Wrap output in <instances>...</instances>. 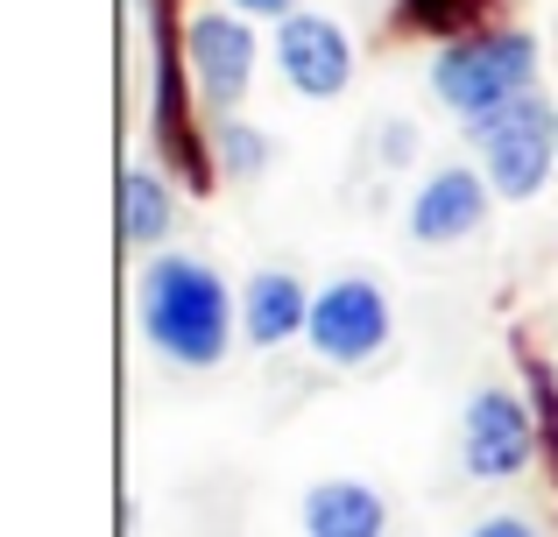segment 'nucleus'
<instances>
[{
  "instance_id": "obj_1",
  "label": "nucleus",
  "mask_w": 558,
  "mask_h": 537,
  "mask_svg": "<svg viewBox=\"0 0 558 537\" xmlns=\"http://www.w3.org/2000/svg\"><path fill=\"white\" fill-rule=\"evenodd\" d=\"M135 312H142L149 346L163 361H178V368H219V361H227L233 297H227V276L205 269L198 255H156V263L142 269Z\"/></svg>"
},
{
  "instance_id": "obj_2",
  "label": "nucleus",
  "mask_w": 558,
  "mask_h": 537,
  "mask_svg": "<svg viewBox=\"0 0 558 537\" xmlns=\"http://www.w3.org/2000/svg\"><path fill=\"white\" fill-rule=\"evenodd\" d=\"M537 85V42L523 28H488V36H452L432 57V99L452 121H488L495 107L523 99Z\"/></svg>"
},
{
  "instance_id": "obj_3",
  "label": "nucleus",
  "mask_w": 558,
  "mask_h": 537,
  "mask_svg": "<svg viewBox=\"0 0 558 537\" xmlns=\"http://www.w3.org/2000/svg\"><path fill=\"white\" fill-rule=\"evenodd\" d=\"M466 135H474L481 163H488L495 198L523 206V198L545 192V178L558 163V107H545L537 93H523V99H509V107H495L488 121H474Z\"/></svg>"
},
{
  "instance_id": "obj_4",
  "label": "nucleus",
  "mask_w": 558,
  "mask_h": 537,
  "mask_svg": "<svg viewBox=\"0 0 558 537\" xmlns=\"http://www.w3.org/2000/svg\"><path fill=\"white\" fill-rule=\"evenodd\" d=\"M389 332H396L389 297H381L368 276H340V283H326L312 297L304 340H312V354L332 361V368H361V361H375L381 346H389Z\"/></svg>"
},
{
  "instance_id": "obj_5",
  "label": "nucleus",
  "mask_w": 558,
  "mask_h": 537,
  "mask_svg": "<svg viewBox=\"0 0 558 537\" xmlns=\"http://www.w3.org/2000/svg\"><path fill=\"white\" fill-rule=\"evenodd\" d=\"M537 453V417L517 389H474L460 411V460L474 481H509Z\"/></svg>"
},
{
  "instance_id": "obj_6",
  "label": "nucleus",
  "mask_w": 558,
  "mask_h": 537,
  "mask_svg": "<svg viewBox=\"0 0 558 537\" xmlns=\"http://www.w3.org/2000/svg\"><path fill=\"white\" fill-rule=\"evenodd\" d=\"M184 64H191V78H198V99L213 107V121H227V113L247 99V78H255V28H247L241 14H227V8L191 14Z\"/></svg>"
},
{
  "instance_id": "obj_7",
  "label": "nucleus",
  "mask_w": 558,
  "mask_h": 537,
  "mask_svg": "<svg viewBox=\"0 0 558 537\" xmlns=\"http://www.w3.org/2000/svg\"><path fill=\"white\" fill-rule=\"evenodd\" d=\"M276 71H283L290 93L304 99H340L354 85V42L332 14H283L276 22Z\"/></svg>"
},
{
  "instance_id": "obj_8",
  "label": "nucleus",
  "mask_w": 558,
  "mask_h": 537,
  "mask_svg": "<svg viewBox=\"0 0 558 537\" xmlns=\"http://www.w3.org/2000/svg\"><path fill=\"white\" fill-rule=\"evenodd\" d=\"M488 198H495V184L481 178V170L446 163V170H432V178L417 184L403 227H410V241H417V248H452V241L481 234V220H488Z\"/></svg>"
},
{
  "instance_id": "obj_9",
  "label": "nucleus",
  "mask_w": 558,
  "mask_h": 537,
  "mask_svg": "<svg viewBox=\"0 0 558 537\" xmlns=\"http://www.w3.org/2000/svg\"><path fill=\"white\" fill-rule=\"evenodd\" d=\"M312 326V290L298 283L290 269H255L241 290V332L255 346H283Z\"/></svg>"
},
{
  "instance_id": "obj_10",
  "label": "nucleus",
  "mask_w": 558,
  "mask_h": 537,
  "mask_svg": "<svg viewBox=\"0 0 558 537\" xmlns=\"http://www.w3.org/2000/svg\"><path fill=\"white\" fill-rule=\"evenodd\" d=\"M389 530V502L368 481H318L304 496V537H381Z\"/></svg>"
},
{
  "instance_id": "obj_11",
  "label": "nucleus",
  "mask_w": 558,
  "mask_h": 537,
  "mask_svg": "<svg viewBox=\"0 0 558 537\" xmlns=\"http://www.w3.org/2000/svg\"><path fill=\"white\" fill-rule=\"evenodd\" d=\"M170 227H178V198H170V184L156 178V170L128 163L121 170V241H128V248H163Z\"/></svg>"
},
{
  "instance_id": "obj_12",
  "label": "nucleus",
  "mask_w": 558,
  "mask_h": 537,
  "mask_svg": "<svg viewBox=\"0 0 558 537\" xmlns=\"http://www.w3.org/2000/svg\"><path fill=\"white\" fill-rule=\"evenodd\" d=\"M219 163H227V178L255 184L262 170L276 163V149H269V135H262L255 121H241V113H227V121H219Z\"/></svg>"
},
{
  "instance_id": "obj_13",
  "label": "nucleus",
  "mask_w": 558,
  "mask_h": 537,
  "mask_svg": "<svg viewBox=\"0 0 558 537\" xmlns=\"http://www.w3.org/2000/svg\"><path fill=\"white\" fill-rule=\"evenodd\" d=\"M466 8L474 0H403V22L410 28H424V36H460V22H466Z\"/></svg>"
},
{
  "instance_id": "obj_14",
  "label": "nucleus",
  "mask_w": 558,
  "mask_h": 537,
  "mask_svg": "<svg viewBox=\"0 0 558 537\" xmlns=\"http://www.w3.org/2000/svg\"><path fill=\"white\" fill-rule=\"evenodd\" d=\"M375 149H381V170H403L410 156H417V127H410V121H381Z\"/></svg>"
},
{
  "instance_id": "obj_15",
  "label": "nucleus",
  "mask_w": 558,
  "mask_h": 537,
  "mask_svg": "<svg viewBox=\"0 0 558 537\" xmlns=\"http://www.w3.org/2000/svg\"><path fill=\"white\" fill-rule=\"evenodd\" d=\"M466 537H537L531 516H488V524H474Z\"/></svg>"
},
{
  "instance_id": "obj_16",
  "label": "nucleus",
  "mask_w": 558,
  "mask_h": 537,
  "mask_svg": "<svg viewBox=\"0 0 558 537\" xmlns=\"http://www.w3.org/2000/svg\"><path fill=\"white\" fill-rule=\"evenodd\" d=\"M241 14H269V22H283V14H298V0H233Z\"/></svg>"
}]
</instances>
